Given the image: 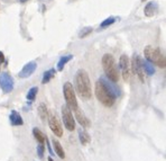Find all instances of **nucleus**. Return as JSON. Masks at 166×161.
Here are the masks:
<instances>
[{"instance_id": "obj_15", "label": "nucleus", "mask_w": 166, "mask_h": 161, "mask_svg": "<svg viewBox=\"0 0 166 161\" xmlns=\"http://www.w3.org/2000/svg\"><path fill=\"white\" fill-rule=\"evenodd\" d=\"M52 143H53V145H54V150H55L56 154L60 157L61 159H64L65 153H64V150H63L62 145H61V143L59 142L56 139H53V140H52Z\"/></svg>"}, {"instance_id": "obj_5", "label": "nucleus", "mask_w": 166, "mask_h": 161, "mask_svg": "<svg viewBox=\"0 0 166 161\" xmlns=\"http://www.w3.org/2000/svg\"><path fill=\"white\" fill-rule=\"evenodd\" d=\"M63 92H64L65 101H66V106L70 109L75 111L78 108V100H76V96H75V91L74 88L71 82H65L64 87H63Z\"/></svg>"}, {"instance_id": "obj_11", "label": "nucleus", "mask_w": 166, "mask_h": 161, "mask_svg": "<svg viewBox=\"0 0 166 161\" xmlns=\"http://www.w3.org/2000/svg\"><path fill=\"white\" fill-rule=\"evenodd\" d=\"M36 69H37V63L36 62H34V61H32V62L27 63V64L21 69V71L18 73V77L21 79L29 78V77L35 72V70Z\"/></svg>"}, {"instance_id": "obj_19", "label": "nucleus", "mask_w": 166, "mask_h": 161, "mask_svg": "<svg viewBox=\"0 0 166 161\" xmlns=\"http://www.w3.org/2000/svg\"><path fill=\"white\" fill-rule=\"evenodd\" d=\"M72 54H69V55H64L62 56L60 59V61H59V63H57V70L59 71H63V69H64L65 64L69 62L70 60H72Z\"/></svg>"}, {"instance_id": "obj_23", "label": "nucleus", "mask_w": 166, "mask_h": 161, "mask_svg": "<svg viewBox=\"0 0 166 161\" xmlns=\"http://www.w3.org/2000/svg\"><path fill=\"white\" fill-rule=\"evenodd\" d=\"M115 22H116V18L115 17H109V18H107V19H104L103 22L101 23V28H106V27H109L110 25H112V24H115Z\"/></svg>"}, {"instance_id": "obj_24", "label": "nucleus", "mask_w": 166, "mask_h": 161, "mask_svg": "<svg viewBox=\"0 0 166 161\" xmlns=\"http://www.w3.org/2000/svg\"><path fill=\"white\" fill-rule=\"evenodd\" d=\"M93 29L92 27H84L81 29V32L79 33V37H81V38H83V37H87L90 34V33L92 32Z\"/></svg>"}, {"instance_id": "obj_2", "label": "nucleus", "mask_w": 166, "mask_h": 161, "mask_svg": "<svg viewBox=\"0 0 166 161\" xmlns=\"http://www.w3.org/2000/svg\"><path fill=\"white\" fill-rule=\"evenodd\" d=\"M75 88L80 96L84 99H90L92 96L91 91V81L88 72L85 70H79L75 74Z\"/></svg>"}, {"instance_id": "obj_10", "label": "nucleus", "mask_w": 166, "mask_h": 161, "mask_svg": "<svg viewBox=\"0 0 166 161\" xmlns=\"http://www.w3.org/2000/svg\"><path fill=\"white\" fill-rule=\"evenodd\" d=\"M48 118V124H50V127H51L52 132L54 133V135H56L57 138H61L63 136V129L61 126V123L59 122L57 117H56L54 114H50L47 116Z\"/></svg>"}, {"instance_id": "obj_21", "label": "nucleus", "mask_w": 166, "mask_h": 161, "mask_svg": "<svg viewBox=\"0 0 166 161\" xmlns=\"http://www.w3.org/2000/svg\"><path fill=\"white\" fill-rule=\"evenodd\" d=\"M143 70L147 74H149V76H152V74L155 73V68H154V65H153V63L148 62V61H143Z\"/></svg>"}, {"instance_id": "obj_4", "label": "nucleus", "mask_w": 166, "mask_h": 161, "mask_svg": "<svg viewBox=\"0 0 166 161\" xmlns=\"http://www.w3.org/2000/svg\"><path fill=\"white\" fill-rule=\"evenodd\" d=\"M102 67L106 72L108 79L112 82H117L119 80V71L117 69L116 61L111 54H104L102 58Z\"/></svg>"}, {"instance_id": "obj_3", "label": "nucleus", "mask_w": 166, "mask_h": 161, "mask_svg": "<svg viewBox=\"0 0 166 161\" xmlns=\"http://www.w3.org/2000/svg\"><path fill=\"white\" fill-rule=\"evenodd\" d=\"M144 55L147 59L148 62L158 65L162 69H165V56L158 47H154L152 45L146 46L145 50H144Z\"/></svg>"}, {"instance_id": "obj_20", "label": "nucleus", "mask_w": 166, "mask_h": 161, "mask_svg": "<svg viewBox=\"0 0 166 161\" xmlns=\"http://www.w3.org/2000/svg\"><path fill=\"white\" fill-rule=\"evenodd\" d=\"M79 138H80V141L82 144H88L90 141H91V138L84 130H79Z\"/></svg>"}, {"instance_id": "obj_9", "label": "nucleus", "mask_w": 166, "mask_h": 161, "mask_svg": "<svg viewBox=\"0 0 166 161\" xmlns=\"http://www.w3.org/2000/svg\"><path fill=\"white\" fill-rule=\"evenodd\" d=\"M119 65H120V69H121V73H122V78H124V81H129L130 62H129V58L126 55V54H122V55L120 56Z\"/></svg>"}, {"instance_id": "obj_12", "label": "nucleus", "mask_w": 166, "mask_h": 161, "mask_svg": "<svg viewBox=\"0 0 166 161\" xmlns=\"http://www.w3.org/2000/svg\"><path fill=\"white\" fill-rule=\"evenodd\" d=\"M74 112H75V118H76V121L81 124V126H83V127H90L91 122L88 120V117L85 116V114L83 113V111H81L78 107Z\"/></svg>"}, {"instance_id": "obj_27", "label": "nucleus", "mask_w": 166, "mask_h": 161, "mask_svg": "<svg viewBox=\"0 0 166 161\" xmlns=\"http://www.w3.org/2000/svg\"><path fill=\"white\" fill-rule=\"evenodd\" d=\"M19 1H20V2H26L27 0H19Z\"/></svg>"}, {"instance_id": "obj_6", "label": "nucleus", "mask_w": 166, "mask_h": 161, "mask_svg": "<svg viewBox=\"0 0 166 161\" xmlns=\"http://www.w3.org/2000/svg\"><path fill=\"white\" fill-rule=\"evenodd\" d=\"M62 117H63V123L65 127L69 131H74L75 130V121L72 115V112L66 105L62 106Z\"/></svg>"}, {"instance_id": "obj_29", "label": "nucleus", "mask_w": 166, "mask_h": 161, "mask_svg": "<svg viewBox=\"0 0 166 161\" xmlns=\"http://www.w3.org/2000/svg\"><path fill=\"white\" fill-rule=\"evenodd\" d=\"M0 68H1V63H0Z\"/></svg>"}, {"instance_id": "obj_1", "label": "nucleus", "mask_w": 166, "mask_h": 161, "mask_svg": "<svg viewBox=\"0 0 166 161\" xmlns=\"http://www.w3.org/2000/svg\"><path fill=\"white\" fill-rule=\"evenodd\" d=\"M111 83L107 82L104 78L99 79L96 82V96H97L98 100L101 103L103 106L106 107H111L115 104L116 96H117V91Z\"/></svg>"}, {"instance_id": "obj_7", "label": "nucleus", "mask_w": 166, "mask_h": 161, "mask_svg": "<svg viewBox=\"0 0 166 161\" xmlns=\"http://www.w3.org/2000/svg\"><path fill=\"white\" fill-rule=\"evenodd\" d=\"M131 68H133V72H134L138 79L144 82L145 79H144V70H143V60L138 54H134L133 59H131Z\"/></svg>"}, {"instance_id": "obj_14", "label": "nucleus", "mask_w": 166, "mask_h": 161, "mask_svg": "<svg viewBox=\"0 0 166 161\" xmlns=\"http://www.w3.org/2000/svg\"><path fill=\"white\" fill-rule=\"evenodd\" d=\"M9 120L13 126H20V125L24 124V121H23V118H21L20 114L16 111L11 112V114H10V116H9Z\"/></svg>"}, {"instance_id": "obj_8", "label": "nucleus", "mask_w": 166, "mask_h": 161, "mask_svg": "<svg viewBox=\"0 0 166 161\" xmlns=\"http://www.w3.org/2000/svg\"><path fill=\"white\" fill-rule=\"evenodd\" d=\"M0 88L6 94L14 90V79L8 72H2L0 74Z\"/></svg>"}, {"instance_id": "obj_13", "label": "nucleus", "mask_w": 166, "mask_h": 161, "mask_svg": "<svg viewBox=\"0 0 166 161\" xmlns=\"http://www.w3.org/2000/svg\"><path fill=\"white\" fill-rule=\"evenodd\" d=\"M157 9H158V5H157L156 1H149L147 5L145 6V9H144L145 16L146 17H153L156 14Z\"/></svg>"}, {"instance_id": "obj_28", "label": "nucleus", "mask_w": 166, "mask_h": 161, "mask_svg": "<svg viewBox=\"0 0 166 161\" xmlns=\"http://www.w3.org/2000/svg\"><path fill=\"white\" fill-rule=\"evenodd\" d=\"M48 161H54V160H53V159H52L51 157H50V158H48Z\"/></svg>"}, {"instance_id": "obj_18", "label": "nucleus", "mask_w": 166, "mask_h": 161, "mask_svg": "<svg viewBox=\"0 0 166 161\" xmlns=\"http://www.w3.org/2000/svg\"><path fill=\"white\" fill-rule=\"evenodd\" d=\"M38 115L42 118V121H45L48 116V111H47V107L44 103H41L38 106Z\"/></svg>"}, {"instance_id": "obj_17", "label": "nucleus", "mask_w": 166, "mask_h": 161, "mask_svg": "<svg viewBox=\"0 0 166 161\" xmlns=\"http://www.w3.org/2000/svg\"><path fill=\"white\" fill-rule=\"evenodd\" d=\"M33 134H34V138L36 139L37 141L41 143V144H43V143L45 142V140H46V136L44 135V133H43V132H42L39 129H37V127L33 129Z\"/></svg>"}, {"instance_id": "obj_16", "label": "nucleus", "mask_w": 166, "mask_h": 161, "mask_svg": "<svg viewBox=\"0 0 166 161\" xmlns=\"http://www.w3.org/2000/svg\"><path fill=\"white\" fill-rule=\"evenodd\" d=\"M56 70L55 69H50L47 70L46 72H44L43 74V79H42V83H47L50 82L52 79L55 77Z\"/></svg>"}, {"instance_id": "obj_30", "label": "nucleus", "mask_w": 166, "mask_h": 161, "mask_svg": "<svg viewBox=\"0 0 166 161\" xmlns=\"http://www.w3.org/2000/svg\"><path fill=\"white\" fill-rule=\"evenodd\" d=\"M142 1H145V0H142Z\"/></svg>"}, {"instance_id": "obj_26", "label": "nucleus", "mask_w": 166, "mask_h": 161, "mask_svg": "<svg viewBox=\"0 0 166 161\" xmlns=\"http://www.w3.org/2000/svg\"><path fill=\"white\" fill-rule=\"evenodd\" d=\"M4 62H5V55H4V53L0 51V63L2 64Z\"/></svg>"}, {"instance_id": "obj_25", "label": "nucleus", "mask_w": 166, "mask_h": 161, "mask_svg": "<svg viewBox=\"0 0 166 161\" xmlns=\"http://www.w3.org/2000/svg\"><path fill=\"white\" fill-rule=\"evenodd\" d=\"M37 153H38V157L39 158H43L44 156V145L43 144H38V147H37Z\"/></svg>"}, {"instance_id": "obj_22", "label": "nucleus", "mask_w": 166, "mask_h": 161, "mask_svg": "<svg viewBox=\"0 0 166 161\" xmlns=\"http://www.w3.org/2000/svg\"><path fill=\"white\" fill-rule=\"evenodd\" d=\"M37 91H38V88L37 87H32L29 89V91L27 94V99L29 101H33L35 98H36V95H37Z\"/></svg>"}]
</instances>
